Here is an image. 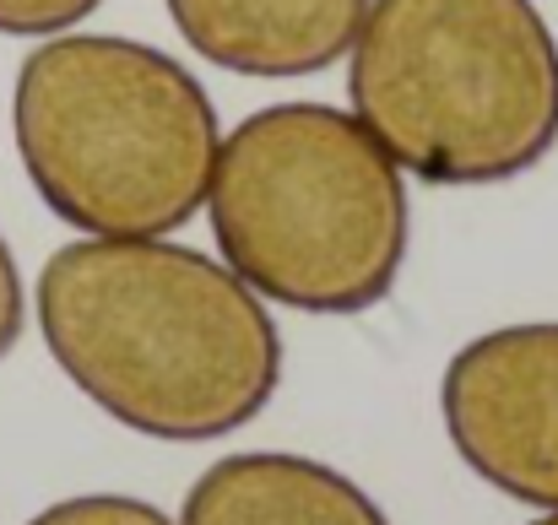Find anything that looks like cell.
<instances>
[{
    "instance_id": "obj_1",
    "label": "cell",
    "mask_w": 558,
    "mask_h": 525,
    "mask_svg": "<svg viewBox=\"0 0 558 525\" xmlns=\"http://www.w3.org/2000/svg\"><path fill=\"white\" fill-rule=\"evenodd\" d=\"M33 315L60 374L142 439H228L282 384V337L266 298L222 260L169 239L54 249Z\"/></svg>"
},
{
    "instance_id": "obj_2",
    "label": "cell",
    "mask_w": 558,
    "mask_h": 525,
    "mask_svg": "<svg viewBox=\"0 0 558 525\" xmlns=\"http://www.w3.org/2000/svg\"><path fill=\"white\" fill-rule=\"evenodd\" d=\"M38 200L87 239H169L211 195L222 125L201 76L120 33L44 38L11 87Z\"/></svg>"
},
{
    "instance_id": "obj_3",
    "label": "cell",
    "mask_w": 558,
    "mask_h": 525,
    "mask_svg": "<svg viewBox=\"0 0 558 525\" xmlns=\"http://www.w3.org/2000/svg\"><path fill=\"white\" fill-rule=\"evenodd\" d=\"M206 211L222 266L299 315H364L407 266V179L364 120L331 103H271L239 120Z\"/></svg>"
},
{
    "instance_id": "obj_4",
    "label": "cell",
    "mask_w": 558,
    "mask_h": 525,
    "mask_svg": "<svg viewBox=\"0 0 558 525\" xmlns=\"http://www.w3.org/2000/svg\"><path fill=\"white\" fill-rule=\"evenodd\" d=\"M348 98L423 184H510L558 147V38L532 0H369Z\"/></svg>"
},
{
    "instance_id": "obj_5",
    "label": "cell",
    "mask_w": 558,
    "mask_h": 525,
    "mask_svg": "<svg viewBox=\"0 0 558 525\" xmlns=\"http://www.w3.org/2000/svg\"><path fill=\"white\" fill-rule=\"evenodd\" d=\"M439 412L472 477L543 515L558 510V320L466 342L445 363Z\"/></svg>"
},
{
    "instance_id": "obj_6",
    "label": "cell",
    "mask_w": 558,
    "mask_h": 525,
    "mask_svg": "<svg viewBox=\"0 0 558 525\" xmlns=\"http://www.w3.org/2000/svg\"><path fill=\"white\" fill-rule=\"evenodd\" d=\"M163 5L201 60L260 82L331 71L353 49L369 11V0H163Z\"/></svg>"
},
{
    "instance_id": "obj_7",
    "label": "cell",
    "mask_w": 558,
    "mask_h": 525,
    "mask_svg": "<svg viewBox=\"0 0 558 525\" xmlns=\"http://www.w3.org/2000/svg\"><path fill=\"white\" fill-rule=\"evenodd\" d=\"M180 525H390L369 493L315 461L288 450H244L211 461L185 493Z\"/></svg>"
},
{
    "instance_id": "obj_8",
    "label": "cell",
    "mask_w": 558,
    "mask_h": 525,
    "mask_svg": "<svg viewBox=\"0 0 558 525\" xmlns=\"http://www.w3.org/2000/svg\"><path fill=\"white\" fill-rule=\"evenodd\" d=\"M27 525H174L158 504L131 499V493H76L49 510H38Z\"/></svg>"
},
{
    "instance_id": "obj_9",
    "label": "cell",
    "mask_w": 558,
    "mask_h": 525,
    "mask_svg": "<svg viewBox=\"0 0 558 525\" xmlns=\"http://www.w3.org/2000/svg\"><path fill=\"white\" fill-rule=\"evenodd\" d=\"M104 0H0V33L11 38H54L87 22Z\"/></svg>"
},
{
    "instance_id": "obj_10",
    "label": "cell",
    "mask_w": 558,
    "mask_h": 525,
    "mask_svg": "<svg viewBox=\"0 0 558 525\" xmlns=\"http://www.w3.org/2000/svg\"><path fill=\"white\" fill-rule=\"evenodd\" d=\"M22 326H27V293H22L16 255H11V244L0 239V357L22 342Z\"/></svg>"
},
{
    "instance_id": "obj_11",
    "label": "cell",
    "mask_w": 558,
    "mask_h": 525,
    "mask_svg": "<svg viewBox=\"0 0 558 525\" xmlns=\"http://www.w3.org/2000/svg\"><path fill=\"white\" fill-rule=\"evenodd\" d=\"M532 525H558V510H548V515H543V521H532Z\"/></svg>"
}]
</instances>
